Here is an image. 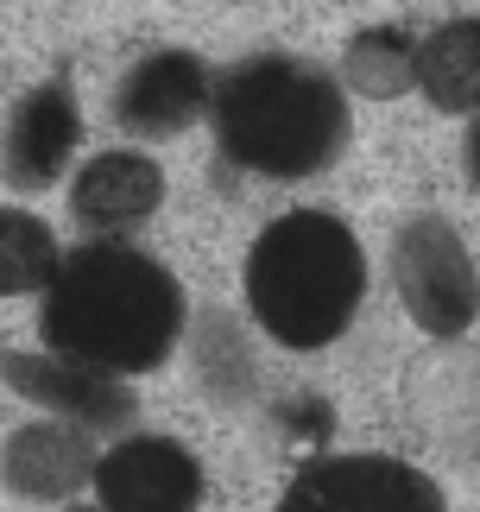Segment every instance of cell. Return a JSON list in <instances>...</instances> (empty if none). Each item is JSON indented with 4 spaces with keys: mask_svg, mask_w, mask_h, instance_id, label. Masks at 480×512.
Returning <instances> with one entry per match:
<instances>
[{
    "mask_svg": "<svg viewBox=\"0 0 480 512\" xmlns=\"http://www.w3.org/2000/svg\"><path fill=\"white\" fill-rule=\"evenodd\" d=\"M45 342L64 361H89L108 373H146L184 336V291L158 260L127 241H89L64 253L45 291Z\"/></svg>",
    "mask_w": 480,
    "mask_h": 512,
    "instance_id": "cell-1",
    "label": "cell"
},
{
    "mask_svg": "<svg viewBox=\"0 0 480 512\" xmlns=\"http://www.w3.org/2000/svg\"><path fill=\"white\" fill-rule=\"evenodd\" d=\"M215 140L259 177H310L348 140V102L329 70L297 57H247L215 83Z\"/></svg>",
    "mask_w": 480,
    "mask_h": 512,
    "instance_id": "cell-2",
    "label": "cell"
},
{
    "mask_svg": "<svg viewBox=\"0 0 480 512\" xmlns=\"http://www.w3.org/2000/svg\"><path fill=\"white\" fill-rule=\"evenodd\" d=\"M367 291V253L323 209H297L253 241L247 260V304L259 329L285 348H323L354 323Z\"/></svg>",
    "mask_w": 480,
    "mask_h": 512,
    "instance_id": "cell-3",
    "label": "cell"
},
{
    "mask_svg": "<svg viewBox=\"0 0 480 512\" xmlns=\"http://www.w3.org/2000/svg\"><path fill=\"white\" fill-rule=\"evenodd\" d=\"M392 279H398V298H405L411 323L430 329V336H462L480 310V279H474L462 234L449 222H436V215L411 222L392 241Z\"/></svg>",
    "mask_w": 480,
    "mask_h": 512,
    "instance_id": "cell-4",
    "label": "cell"
},
{
    "mask_svg": "<svg viewBox=\"0 0 480 512\" xmlns=\"http://www.w3.org/2000/svg\"><path fill=\"white\" fill-rule=\"evenodd\" d=\"M278 512H443V494L392 456H329L291 481Z\"/></svg>",
    "mask_w": 480,
    "mask_h": 512,
    "instance_id": "cell-5",
    "label": "cell"
},
{
    "mask_svg": "<svg viewBox=\"0 0 480 512\" xmlns=\"http://www.w3.org/2000/svg\"><path fill=\"white\" fill-rule=\"evenodd\" d=\"M95 494L108 512H190L203 500V468L171 437H127L95 462Z\"/></svg>",
    "mask_w": 480,
    "mask_h": 512,
    "instance_id": "cell-6",
    "label": "cell"
},
{
    "mask_svg": "<svg viewBox=\"0 0 480 512\" xmlns=\"http://www.w3.org/2000/svg\"><path fill=\"white\" fill-rule=\"evenodd\" d=\"M95 449H89V430L83 424H64V418H32L19 424L7 449H0V475L19 500H38V506H64L76 500L83 487L95 481Z\"/></svg>",
    "mask_w": 480,
    "mask_h": 512,
    "instance_id": "cell-7",
    "label": "cell"
},
{
    "mask_svg": "<svg viewBox=\"0 0 480 512\" xmlns=\"http://www.w3.org/2000/svg\"><path fill=\"white\" fill-rule=\"evenodd\" d=\"M215 102L209 95V70L190 51H152L127 70V83L114 95V121L139 133V140H171L184 133L196 114Z\"/></svg>",
    "mask_w": 480,
    "mask_h": 512,
    "instance_id": "cell-8",
    "label": "cell"
},
{
    "mask_svg": "<svg viewBox=\"0 0 480 512\" xmlns=\"http://www.w3.org/2000/svg\"><path fill=\"white\" fill-rule=\"evenodd\" d=\"M7 380L32 405H45L64 424H83V430H114L133 418L127 380L108 367H89V361H64V354H51V361H7Z\"/></svg>",
    "mask_w": 480,
    "mask_h": 512,
    "instance_id": "cell-9",
    "label": "cell"
},
{
    "mask_svg": "<svg viewBox=\"0 0 480 512\" xmlns=\"http://www.w3.org/2000/svg\"><path fill=\"white\" fill-rule=\"evenodd\" d=\"M76 133H83V114H76V95L70 89H26L7 121V184L13 190H45L64 177L70 152H76Z\"/></svg>",
    "mask_w": 480,
    "mask_h": 512,
    "instance_id": "cell-10",
    "label": "cell"
},
{
    "mask_svg": "<svg viewBox=\"0 0 480 512\" xmlns=\"http://www.w3.org/2000/svg\"><path fill=\"white\" fill-rule=\"evenodd\" d=\"M158 203H165V171L146 152H102V159H89L76 171V190H70L76 222L95 234H127Z\"/></svg>",
    "mask_w": 480,
    "mask_h": 512,
    "instance_id": "cell-11",
    "label": "cell"
},
{
    "mask_svg": "<svg viewBox=\"0 0 480 512\" xmlns=\"http://www.w3.org/2000/svg\"><path fill=\"white\" fill-rule=\"evenodd\" d=\"M417 89L443 114H480V19H449L417 45Z\"/></svg>",
    "mask_w": 480,
    "mask_h": 512,
    "instance_id": "cell-12",
    "label": "cell"
},
{
    "mask_svg": "<svg viewBox=\"0 0 480 512\" xmlns=\"http://www.w3.org/2000/svg\"><path fill=\"white\" fill-rule=\"evenodd\" d=\"M57 266V234L26 209H0V298H26V291H51Z\"/></svg>",
    "mask_w": 480,
    "mask_h": 512,
    "instance_id": "cell-13",
    "label": "cell"
},
{
    "mask_svg": "<svg viewBox=\"0 0 480 512\" xmlns=\"http://www.w3.org/2000/svg\"><path fill=\"white\" fill-rule=\"evenodd\" d=\"M348 83L360 95H405L417 89V45L398 26H367L348 38Z\"/></svg>",
    "mask_w": 480,
    "mask_h": 512,
    "instance_id": "cell-14",
    "label": "cell"
},
{
    "mask_svg": "<svg viewBox=\"0 0 480 512\" xmlns=\"http://www.w3.org/2000/svg\"><path fill=\"white\" fill-rule=\"evenodd\" d=\"M462 159H468V184L480 190V114H474V127H468V146H462Z\"/></svg>",
    "mask_w": 480,
    "mask_h": 512,
    "instance_id": "cell-15",
    "label": "cell"
},
{
    "mask_svg": "<svg viewBox=\"0 0 480 512\" xmlns=\"http://www.w3.org/2000/svg\"><path fill=\"white\" fill-rule=\"evenodd\" d=\"M70 512H108V506H70Z\"/></svg>",
    "mask_w": 480,
    "mask_h": 512,
    "instance_id": "cell-16",
    "label": "cell"
}]
</instances>
